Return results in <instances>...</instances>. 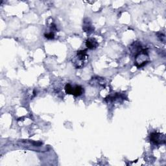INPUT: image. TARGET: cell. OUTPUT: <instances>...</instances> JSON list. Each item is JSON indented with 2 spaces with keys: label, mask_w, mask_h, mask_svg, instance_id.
Here are the masks:
<instances>
[{
  "label": "cell",
  "mask_w": 166,
  "mask_h": 166,
  "mask_svg": "<svg viewBox=\"0 0 166 166\" xmlns=\"http://www.w3.org/2000/svg\"><path fill=\"white\" fill-rule=\"evenodd\" d=\"M84 93V88L80 86V85H76V86L73 87L72 95L75 97H78Z\"/></svg>",
  "instance_id": "obj_6"
},
{
  "label": "cell",
  "mask_w": 166,
  "mask_h": 166,
  "mask_svg": "<svg viewBox=\"0 0 166 166\" xmlns=\"http://www.w3.org/2000/svg\"><path fill=\"white\" fill-rule=\"evenodd\" d=\"M99 46L97 41L95 38H90L86 40V46L89 49H95Z\"/></svg>",
  "instance_id": "obj_4"
},
{
  "label": "cell",
  "mask_w": 166,
  "mask_h": 166,
  "mask_svg": "<svg viewBox=\"0 0 166 166\" xmlns=\"http://www.w3.org/2000/svg\"><path fill=\"white\" fill-rule=\"evenodd\" d=\"M150 141L154 144L160 145L165 143V135L158 132H153L150 134Z\"/></svg>",
  "instance_id": "obj_3"
},
{
  "label": "cell",
  "mask_w": 166,
  "mask_h": 166,
  "mask_svg": "<svg viewBox=\"0 0 166 166\" xmlns=\"http://www.w3.org/2000/svg\"><path fill=\"white\" fill-rule=\"evenodd\" d=\"M65 90V92H66L67 94L69 95H72V92H73V87L71 84L68 83L66 84V86L64 87Z\"/></svg>",
  "instance_id": "obj_7"
},
{
  "label": "cell",
  "mask_w": 166,
  "mask_h": 166,
  "mask_svg": "<svg viewBox=\"0 0 166 166\" xmlns=\"http://www.w3.org/2000/svg\"><path fill=\"white\" fill-rule=\"evenodd\" d=\"M149 62V53L146 49L142 48L136 54L134 57V64L137 68H142Z\"/></svg>",
  "instance_id": "obj_1"
},
{
  "label": "cell",
  "mask_w": 166,
  "mask_h": 166,
  "mask_svg": "<svg viewBox=\"0 0 166 166\" xmlns=\"http://www.w3.org/2000/svg\"><path fill=\"white\" fill-rule=\"evenodd\" d=\"M83 29L84 31V32L89 33L93 32L94 30V28L92 26L91 22H90L88 18L86 19H84Z\"/></svg>",
  "instance_id": "obj_5"
},
{
  "label": "cell",
  "mask_w": 166,
  "mask_h": 166,
  "mask_svg": "<svg viewBox=\"0 0 166 166\" xmlns=\"http://www.w3.org/2000/svg\"><path fill=\"white\" fill-rule=\"evenodd\" d=\"M87 50H80L77 51V60L73 62L76 68H81L84 66L85 60L87 58Z\"/></svg>",
  "instance_id": "obj_2"
},
{
  "label": "cell",
  "mask_w": 166,
  "mask_h": 166,
  "mask_svg": "<svg viewBox=\"0 0 166 166\" xmlns=\"http://www.w3.org/2000/svg\"><path fill=\"white\" fill-rule=\"evenodd\" d=\"M44 37H45V38H46L49 40H52V39L55 38V34L53 32L51 31L49 33H45Z\"/></svg>",
  "instance_id": "obj_8"
}]
</instances>
